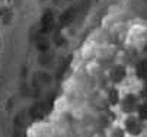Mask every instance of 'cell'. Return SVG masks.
<instances>
[{
    "label": "cell",
    "mask_w": 147,
    "mask_h": 137,
    "mask_svg": "<svg viewBox=\"0 0 147 137\" xmlns=\"http://www.w3.org/2000/svg\"><path fill=\"white\" fill-rule=\"evenodd\" d=\"M140 102H141V96H140L138 90L125 88V89H122L121 99H119V104H118L115 111L119 114V117L136 114Z\"/></svg>",
    "instance_id": "obj_2"
},
{
    "label": "cell",
    "mask_w": 147,
    "mask_h": 137,
    "mask_svg": "<svg viewBox=\"0 0 147 137\" xmlns=\"http://www.w3.org/2000/svg\"><path fill=\"white\" fill-rule=\"evenodd\" d=\"M136 115L138 117V118H141L144 123H147V101H143L140 102L137 111H136Z\"/></svg>",
    "instance_id": "obj_7"
},
{
    "label": "cell",
    "mask_w": 147,
    "mask_h": 137,
    "mask_svg": "<svg viewBox=\"0 0 147 137\" xmlns=\"http://www.w3.org/2000/svg\"><path fill=\"white\" fill-rule=\"evenodd\" d=\"M119 121L128 137H143L146 134V123L136 114L124 115L119 118Z\"/></svg>",
    "instance_id": "obj_3"
},
{
    "label": "cell",
    "mask_w": 147,
    "mask_h": 137,
    "mask_svg": "<svg viewBox=\"0 0 147 137\" xmlns=\"http://www.w3.org/2000/svg\"><path fill=\"white\" fill-rule=\"evenodd\" d=\"M105 131H107V137H128L119 120L111 123L107 128H105Z\"/></svg>",
    "instance_id": "obj_6"
},
{
    "label": "cell",
    "mask_w": 147,
    "mask_h": 137,
    "mask_svg": "<svg viewBox=\"0 0 147 137\" xmlns=\"http://www.w3.org/2000/svg\"><path fill=\"white\" fill-rule=\"evenodd\" d=\"M143 137H147V134H144V136H143Z\"/></svg>",
    "instance_id": "obj_12"
},
{
    "label": "cell",
    "mask_w": 147,
    "mask_h": 137,
    "mask_svg": "<svg viewBox=\"0 0 147 137\" xmlns=\"http://www.w3.org/2000/svg\"><path fill=\"white\" fill-rule=\"evenodd\" d=\"M5 7H7V0H0V12H2Z\"/></svg>",
    "instance_id": "obj_10"
},
{
    "label": "cell",
    "mask_w": 147,
    "mask_h": 137,
    "mask_svg": "<svg viewBox=\"0 0 147 137\" xmlns=\"http://www.w3.org/2000/svg\"><path fill=\"white\" fill-rule=\"evenodd\" d=\"M137 90H138V93H140V96H141V99H143V101H147V82H146V83H141Z\"/></svg>",
    "instance_id": "obj_9"
},
{
    "label": "cell",
    "mask_w": 147,
    "mask_h": 137,
    "mask_svg": "<svg viewBox=\"0 0 147 137\" xmlns=\"http://www.w3.org/2000/svg\"><path fill=\"white\" fill-rule=\"evenodd\" d=\"M130 69L133 77L140 85L147 82V57H138Z\"/></svg>",
    "instance_id": "obj_5"
},
{
    "label": "cell",
    "mask_w": 147,
    "mask_h": 137,
    "mask_svg": "<svg viewBox=\"0 0 147 137\" xmlns=\"http://www.w3.org/2000/svg\"><path fill=\"white\" fill-rule=\"evenodd\" d=\"M88 137H107V131H105V128H96L90 131Z\"/></svg>",
    "instance_id": "obj_8"
},
{
    "label": "cell",
    "mask_w": 147,
    "mask_h": 137,
    "mask_svg": "<svg viewBox=\"0 0 147 137\" xmlns=\"http://www.w3.org/2000/svg\"><path fill=\"white\" fill-rule=\"evenodd\" d=\"M121 95H122V88H119V86L107 85L102 89V96H103L105 102H107L108 108H111V109H117L119 99H121Z\"/></svg>",
    "instance_id": "obj_4"
},
{
    "label": "cell",
    "mask_w": 147,
    "mask_h": 137,
    "mask_svg": "<svg viewBox=\"0 0 147 137\" xmlns=\"http://www.w3.org/2000/svg\"><path fill=\"white\" fill-rule=\"evenodd\" d=\"M130 77H131V69L124 61L117 60L105 69V79H107L108 85L119 86L124 89L127 82L130 80Z\"/></svg>",
    "instance_id": "obj_1"
},
{
    "label": "cell",
    "mask_w": 147,
    "mask_h": 137,
    "mask_svg": "<svg viewBox=\"0 0 147 137\" xmlns=\"http://www.w3.org/2000/svg\"><path fill=\"white\" fill-rule=\"evenodd\" d=\"M146 134H147V123H146Z\"/></svg>",
    "instance_id": "obj_11"
}]
</instances>
